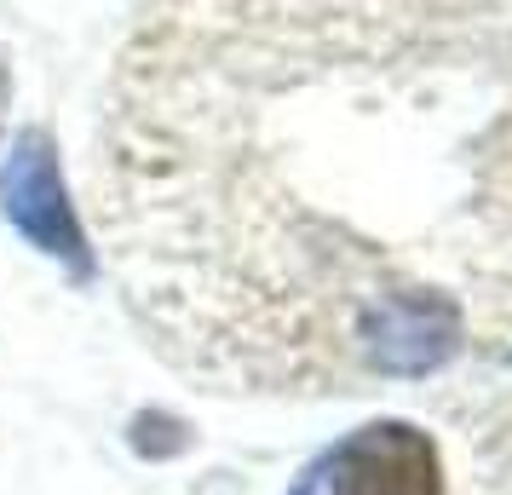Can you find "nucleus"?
I'll return each mask as SVG.
<instances>
[{
    "instance_id": "2",
    "label": "nucleus",
    "mask_w": 512,
    "mask_h": 495,
    "mask_svg": "<svg viewBox=\"0 0 512 495\" xmlns=\"http://www.w3.org/2000/svg\"><path fill=\"white\" fill-rule=\"evenodd\" d=\"M443 467L438 449L415 426H363L340 461H334V495H438Z\"/></svg>"
},
{
    "instance_id": "1",
    "label": "nucleus",
    "mask_w": 512,
    "mask_h": 495,
    "mask_svg": "<svg viewBox=\"0 0 512 495\" xmlns=\"http://www.w3.org/2000/svg\"><path fill=\"white\" fill-rule=\"evenodd\" d=\"M0 208H6V219L41 254L70 260L87 277L93 260H87V242H81V225H75V213H70V196H64V179H58L47 133H24V139L12 144V156L0 167Z\"/></svg>"
}]
</instances>
